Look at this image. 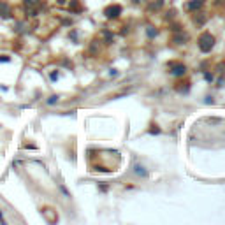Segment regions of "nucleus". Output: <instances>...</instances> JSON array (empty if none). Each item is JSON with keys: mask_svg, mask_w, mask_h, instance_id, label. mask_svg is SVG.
<instances>
[{"mask_svg": "<svg viewBox=\"0 0 225 225\" xmlns=\"http://www.w3.org/2000/svg\"><path fill=\"white\" fill-rule=\"evenodd\" d=\"M213 44H215V37H213L211 34H202V35L199 37V48H201V51H204V53L211 51Z\"/></svg>", "mask_w": 225, "mask_h": 225, "instance_id": "nucleus-1", "label": "nucleus"}, {"mask_svg": "<svg viewBox=\"0 0 225 225\" xmlns=\"http://www.w3.org/2000/svg\"><path fill=\"white\" fill-rule=\"evenodd\" d=\"M120 13H121V7H120V5H115V7H107V9H106V16H107V18H116Z\"/></svg>", "mask_w": 225, "mask_h": 225, "instance_id": "nucleus-2", "label": "nucleus"}, {"mask_svg": "<svg viewBox=\"0 0 225 225\" xmlns=\"http://www.w3.org/2000/svg\"><path fill=\"white\" fill-rule=\"evenodd\" d=\"M185 65H181V63H178V65H172V71H171V74L172 76H183L185 74Z\"/></svg>", "mask_w": 225, "mask_h": 225, "instance_id": "nucleus-3", "label": "nucleus"}, {"mask_svg": "<svg viewBox=\"0 0 225 225\" xmlns=\"http://www.w3.org/2000/svg\"><path fill=\"white\" fill-rule=\"evenodd\" d=\"M202 4H204V0H194V2H190V4H188V9H190V11L199 9V7H201Z\"/></svg>", "mask_w": 225, "mask_h": 225, "instance_id": "nucleus-4", "label": "nucleus"}, {"mask_svg": "<svg viewBox=\"0 0 225 225\" xmlns=\"http://www.w3.org/2000/svg\"><path fill=\"white\" fill-rule=\"evenodd\" d=\"M136 169H137V171H136L137 174H142V176H146V171H142V167H139V165H137Z\"/></svg>", "mask_w": 225, "mask_h": 225, "instance_id": "nucleus-5", "label": "nucleus"}]
</instances>
